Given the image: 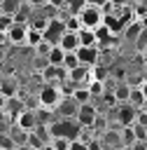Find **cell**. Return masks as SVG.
Returning a JSON list of instances; mask_svg holds the SVG:
<instances>
[{"mask_svg": "<svg viewBox=\"0 0 147 150\" xmlns=\"http://www.w3.org/2000/svg\"><path fill=\"white\" fill-rule=\"evenodd\" d=\"M47 23H49V16H37V14H33V19H30V23H28V26L42 33V30L47 28Z\"/></svg>", "mask_w": 147, "mask_h": 150, "instance_id": "23", "label": "cell"}, {"mask_svg": "<svg viewBox=\"0 0 147 150\" xmlns=\"http://www.w3.org/2000/svg\"><path fill=\"white\" fill-rule=\"evenodd\" d=\"M142 56H145V61H147V49H145V52H142Z\"/></svg>", "mask_w": 147, "mask_h": 150, "instance_id": "41", "label": "cell"}, {"mask_svg": "<svg viewBox=\"0 0 147 150\" xmlns=\"http://www.w3.org/2000/svg\"><path fill=\"white\" fill-rule=\"evenodd\" d=\"M131 150H147V141H135L133 145H128Z\"/></svg>", "mask_w": 147, "mask_h": 150, "instance_id": "35", "label": "cell"}, {"mask_svg": "<svg viewBox=\"0 0 147 150\" xmlns=\"http://www.w3.org/2000/svg\"><path fill=\"white\" fill-rule=\"evenodd\" d=\"M86 87H89L93 101H96V98H103V94H105V84H103V82H89Z\"/></svg>", "mask_w": 147, "mask_h": 150, "instance_id": "24", "label": "cell"}, {"mask_svg": "<svg viewBox=\"0 0 147 150\" xmlns=\"http://www.w3.org/2000/svg\"><path fill=\"white\" fill-rule=\"evenodd\" d=\"M16 150H30V148H28V145H23V148H16Z\"/></svg>", "mask_w": 147, "mask_h": 150, "instance_id": "39", "label": "cell"}, {"mask_svg": "<svg viewBox=\"0 0 147 150\" xmlns=\"http://www.w3.org/2000/svg\"><path fill=\"white\" fill-rule=\"evenodd\" d=\"M77 66H79V61H77L75 52H72V54H65V59H63V68H65L68 73H72V70H75Z\"/></svg>", "mask_w": 147, "mask_h": 150, "instance_id": "28", "label": "cell"}, {"mask_svg": "<svg viewBox=\"0 0 147 150\" xmlns=\"http://www.w3.org/2000/svg\"><path fill=\"white\" fill-rule=\"evenodd\" d=\"M84 7H86V2H84V0H65V7H63V9H65L70 16H77Z\"/></svg>", "mask_w": 147, "mask_h": 150, "instance_id": "22", "label": "cell"}, {"mask_svg": "<svg viewBox=\"0 0 147 150\" xmlns=\"http://www.w3.org/2000/svg\"><path fill=\"white\" fill-rule=\"evenodd\" d=\"M110 5L112 7H126V5H131V0H110Z\"/></svg>", "mask_w": 147, "mask_h": 150, "instance_id": "37", "label": "cell"}, {"mask_svg": "<svg viewBox=\"0 0 147 150\" xmlns=\"http://www.w3.org/2000/svg\"><path fill=\"white\" fill-rule=\"evenodd\" d=\"M119 136H121V145H126V148L135 143V136H133V129H131V127H121Z\"/></svg>", "mask_w": 147, "mask_h": 150, "instance_id": "25", "label": "cell"}, {"mask_svg": "<svg viewBox=\"0 0 147 150\" xmlns=\"http://www.w3.org/2000/svg\"><path fill=\"white\" fill-rule=\"evenodd\" d=\"M63 101V94H61V89H58V84H44L40 91H37V103H40V108H56L58 103Z\"/></svg>", "mask_w": 147, "mask_h": 150, "instance_id": "2", "label": "cell"}, {"mask_svg": "<svg viewBox=\"0 0 147 150\" xmlns=\"http://www.w3.org/2000/svg\"><path fill=\"white\" fill-rule=\"evenodd\" d=\"M138 89H140V94H142V98H145V103H147V80H142V82L138 84Z\"/></svg>", "mask_w": 147, "mask_h": 150, "instance_id": "36", "label": "cell"}, {"mask_svg": "<svg viewBox=\"0 0 147 150\" xmlns=\"http://www.w3.org/2000/svg\"><path fill=\"white\" fill-rule=\"evenodd\" d=\"M12 23H14V16H9V14H0V33H7V30L12 28Z\"/></svg>", "mask_w": 147, "mask_h": 150, "instance_id": "32", "label": "cell"}, {"mask_svg": "<svg viewBox=\"0 0 147 150\" xmlns=\"http://www.w3.org/2000/svg\"><path fill=\"white\" fill-rule=\"evenodd\" d=\"M14 124L19 127V129H23V131H33L35 127H37V117H35V110H30V108H26V110H21L16 117H14Z\"/></svg>", "mask_w": 147, "mask_h": 150, "instance_id": "9", "label": "cell"}, {"mask_svg": "<svg viewBox=\"0 0 147 150\" xmlns=\"http://www.w3.org/2000/svg\"><path fill=\"white\" fill-rule=\"evenodd\" d=\"M0 150H16V143L9 134H0Z\"/></svg>", "mask_w": 147, "mask_h": 150, "instance_id": "30", "label": "cell"}, {"mask_svg": "<svg viewBox=\"0 0 147 150\" xmlns=\"http://www.w3.org/2000/svg\"><path fill=\"white\" fill-rule=\"evenodd\" d=\"M114 110H117V120H114V122H119L121 127H133V124H135L138 110H135L133 105H128V103H119Z\"/></svg>", "mask_w": 147, "mask_h": 150, "instance_id": "8", "label": "cell"}, {"mask_svg": "<svg viewBox=\"0 0 147 150\" xmlns=\"http://www.w3.org/2000/svg\"><path fill=\"white\" fill-rule=\"evenodd\" d=\"M77 35H79V47H98V42H96V33H93V30L82 28Z\"/></svg>", "mask_w": 147, "mask_h": 150, "instance_id": "15", "label": "cell"}, {"mask_svg": "<svg viewBox=\"0 0 147 150\" xmlns=\"http://www.w3.org/2000/svg\"><path fill=\"white\" fill-rule=\"evenodd\" d=\"M2 110H5V112H12V115L16 117L21 110H26V105H23V103H21L16 96H12V98H5V105H2Z\"/></svg>", "mask_w": 147, "mask_h": 150, "instance_id": "16", "label": "cell"}, {"mask_svg": "<svg viewBox=\"0 0 147 150\" xmlns=\"http://www.w3.org/2000/svg\"><path fill=\"white\" fill-rule=\"evenodd\" d=\"M142 28H145V26H142V21H138V19H135V21H131V23L124 28V38H126V40H135V38L140 35V30H142Z\"/></svg>", "mask_w": 147, "mask_h": 150, "instance_id": "18", "label": "cell"}, {"mask_svg": "<svg viewBox=\"0 0 147 150\" xmlns=\"http://www.w3.org/2000/svg\"><path fill=\"white\" fill-rule=\"evenodd\" d=\"M40 42H42V33L28 26V33H26V42H23V45H26V47H30V49H35Z\"/></svg>", "mask_w": 147, "mask_h": 150, "instance_id": "19", "label": "cell"}, {"mask_svg": "<svg viewBox=\"0 0 147 150\" xmlns=\"http://www.w3.org/2000/svg\"><path fill=\"white\" fill-rule=\"evenodd\" d=\"M7 134L12 136V141L16 143V148H23V145L28 143V131H23V129H19L16 124H14V127H12V129H9Z\"/></svg>", "mask_w": 147, "mask_h": 150, "instance_id": "17", "label": "cell"}, {"mask_svg": "<svg viewBox=\"0 0 147 150\" xmlns=\"http://www.w3.org/2000/svg\"><path fill=\"white\" fill-rule=\"evenodd\" d=\"M131 89H133V84H128V82H117L114 89H112L114 103H117V105H119V103H128V98H131Z\"/></svg>", "mask_w": 147, "mask_h": 150, "instance_id": "12", "label": "cell"}, {"mask_svg": "<svg viewBox=\"0 0 147 150\" xmlns=\"http://www.w3.org/2000/svg\"><path fill=\"white\" fill-rule=\"evenodd\" d=\"M133 129V136H135V141H147V127H142V124H133L131 127Z\"/></svg>", "mask_w": 147, "mask_h": 150, "instance_id": "31", "label": "cell"}, {"mask_svg": "<svg viewBox=\"0 0 147 150\" xmlns=\"http://www.w3.org/2000/svg\"><path fill=\"white\" fill-rule=\"evenodd\" d=\"M47 7H51V9H56V14L65 7V0H47Z\"/></svg>", "mask_w": 147, "mask_h": 150, "instance_id": "33", "label": "cell"}, {"mask_svg": "<svg viewBox=\"0 0 147 150\" xmlns=\"http://www.w3.org/2000/svg\"><path fill=\"white\" fill-rule=\"evenodd\" d=\"M26 33H28V26L26 23H12V28L5 33V38H7V42L9 45H23L26 42Z\"/></svg>", "mask_w": 147, "mask_h": 150, "instance_id": "10", "label": "cell"}, {"mask_svg": "<svg viewBox=\"0 0 147 150\" xmlns=\"http://www.w3.org/2000/svg\"><path fill=\"white\" fill-rule=\"evenodd\" d=\"M119 150H131V148H126V145H121V148H119Z\"/></svg>", "mask_w": 147, "mask_h": 150, "instance_id": "40", "label": "cell"}, {"mask_svg": "<svg viewBox=\"0 0 147 150\" xmlns=\"http://www.w3.org/2000/svg\"><path fill=\"white\" fill-rule=\"evenodd\" d=\"M63 59H65V52L61 47H54L49 52V56H47V63L49 66H63Z\"/></svg>", "mask_w": 147, "mask_h": 150, "instance_id": "21", "label": "cell"}, {"mask_svg": "<svg viewBox=\"0 0 147 150\" xmlns=\"http://www.w3.org/2000/svg\"><path fill=\"white\" fill-rule=\"evenodd\" d=\"M79 66H86V68H96L98 66V56H100V49L98 47H79L75 52Z\"/></svg>", "mask_w": 147, "mask_h": 150, "instance_id": "6", "label": "cell"}, {"mask_svg": "<svg viewBox=\"0 0 147 150\" xmlns=\"http://www.w3.org/2000/svg\"><path fill=\"white\" fill-rule=\"evenodd\" d=\"M58 47H61L65 54H72V52H77V49H79V35H77V33H70V30H65V33H63V38H61V42H58Z\"/></svg>", "mask_w": 147, "mask_h": 150, "instance_id": "11", "label": "cell"}, {"mask_svg": "<svg viewBox=\"0 0 147 150\" xmlns=\"http://www.w3.org/2000/svg\"><path fill=\"white\" fill-rule=\"evenodd\" d=\"M98 108L93 105V103H86V105H79V110H77V117H75V122L82 127V129H91L93 127V122H96V117H98Z\"/></svg>", "mask_w": 147, "mask_h": 150, "instance_id": "5", "label": "cell"}, {"mask_svg": "<svg viewBox=\"0 0 147 150\" xmlns=\"http://www.w3.org/2000/svg\"><path fill=\"white\" fill-rule=\"evenodd\" d=\"M133 45H135V49H138L140 54L147 49V28H142V30H140V35L133 40Z\"/></svg>", "mask_w": 147, "mask_h": 150, "instance_id": "26", "label": "cell"}, {"mask_svg": "<svg viewBox=\"0 0 147 150\" xmlns=\"http://www.w3.org/2000/svg\"><path fill=\"white\" fill-rule=\"evenodd\" d=\"M89 7H98V9H105L107 5H110V0H84Z\"/></svg>", "mask_w": 147, "mask_h": 150, "instance_id": "34", "label": "cell"}, {"mask_svg": "<svg viewBox=\"0 0 147 150\" xmlns=\"http://www.w3.org/2000/svg\"><path fill=\"white\" fill-rule=\"evenodd\" d=\"M77 110H79V105L72 101V96H63V101L56 105V117L58 120H75L77 117Z\"/></svg>", "mask_w": 147, "mask_h": 150, "instance_id": "7", "label": "cell"}, {"mask_svg": "<svg viewBox=\"0 0 147 150\" xmlns=\"http://www.w3.org/2000/svg\"><path fill=\"white\" fill-rule=\"evenodd\" d=\"M26 2L33 5V7H35V5H37V7H44V5H47V0H26Z\"/></svg>", "mask_w": 147, "mask_h": 150, "instance_id": "38", "label": "cell"}, {"mask_svg": "<svg viewBox=\"0 0 147 150\" xmlns=\"http://www.w3.org/2000/svg\"><path fill=\"white\" fill-rule=\"evenodd\" d=\"M51 138H68V141H77L82 136V127L75 120H56L51 127Z\"/></svg>", "mask_w": 147, "mask_h": 150, "instance_id": "1", "label": "cell"}, {"mask_svg": "<svg viewBox=\"0 0 147 150\" xmlns=\"http://www.w3.org/2000/svg\"><path fill=\"white\" fill-rule=\"evenodd\" d=\"M72 101H75L77 105H86V103H93L89 87H86V84H84V87H75V91H72Z\"/></svg>", "mask_w": 147, "mask_h": 150, "instance_id": "14", "label": "cell"}, {"mask_svg": "<svg viewBox=\"0 0 147 150\" xmlns=\"http://www.w3.org/2000/svg\"><path fill=\"white\" fill-rule=\"evenodd\" d=\"M63 33H65V23H63L58 16H54V19H49L47 28L42 30V40H44V42H49L51 47H58V42H61V38H63Z\"/></svg>", "mask_w": 147, "mask_h": 150, "instance_id": "4", "label": "cell"}, {"mask_svg": "<svg viewBox=\"0 0 147 150\" xmlns=\"http://www.w3.org/2000/svg\"><path fill=\"white\" fill-rule=\"evenodd\" d=\"M33 9H35V7H33V5H28V2L23 0V2L19 5L16 14H14V21H16V23H26V26H28V23H30V19H33V14H35Z\"/></svg>", "mask_w": 147, "mask_h": 150, "instance_id": "13", "label": "cell"}, {"mask_svg": "<svg viewBox=\"0 0 147 150\" xmlns=\"http://www.w3.org/2000/svg\"><path fill=\"white\" fill-rule=\"evenodd\" d=\"M79 21H82V28H89V30H96L98 26H103V21H105V12L103 9H98V7H84L79 14Z\"/></svg>", "mask_w": 147, "mask_h": 150, "instance_id": "3", "label": "cell"}, {"mask_svg": "<svg viewBox=\"0 0 147 150\" xmlns=\"http://www.w3.org/2000/svg\"><path fill=\"white\" fill-rule=\"evenodd\" d=\"M21 2H23V0H0V14H9V16H14Z\"/></svg>", "mask_w": 147, "mask_h": 150, "instance_id": "20", "label": "cell"}, {"mask_svg": "<svg viewBox=\"0 0 147 150\" xmlns=\"http://www.w3.org/2000/svg\"><path fill=\"white\" fill-rule=\"evenodd\" d=\"M51 49H54V47H51L49 42H44V40H42V42H40V45H37V47H35L33 52H35V56H40V59H47Z\"/></svg>", "mask_w": 147, "mask_h": 150, "instance_id": "27", "label": "cell"}, {"mask_svg": "<svg viewBox=\"0 0 147 150\" xmlns=\"http://www.w3.org/2000/svg\"><path fill=\"white\" fill-rule=\"evenodd\" d=\"M70 143L72 141H68V138H51L49 148L51 150H70Z\"/></svg>", "mask_w": 147, "mask_h": 150, "instance_id": "29", "label": "cell"}]
</instances>
